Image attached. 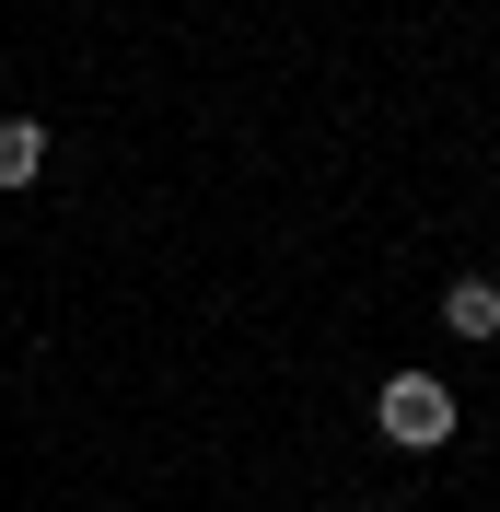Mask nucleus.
Listing matches in <instances>:
<instances>
[{
    "mask_svg": "<svg viewBox=\"0 0 500 512\" xmlns=\"http://www.w3.org/2000/svg\"><path fill=\"white\" fill-rule=\"evenodd\" d=\"M454 419H466V396H454L442 373H384V384H373V431H384L396 454H442V443H454Z\"/></svg>",
    "mask_w": 500,
    "mask_h": 512,
    "instance_id": "nucleus-1",
    "label": "nucleus"
},
{
    "mask_svg": "<svg viewBox=\"0 0 500 512\" xmlns=\"http://www.w3.org/2000/svg\"><path fill=\"white\" fill-rule=\"evenodd\" d=\"M442 326H454L466 350H500V280H454L442 291Z\"/></svg>",
    "mask_w": 500,
    "mask_h": 512,
    "instance_id": "nucleus-2",
    "label": "nucleus"
},
{
    "mask_svg": "<svg viewBox=\"0 0 500 512\" xmlns=\"http://www.w3.org/2000/svg\"><path fill=\"white\" fill-rule=\"evenodd\" d=\"M35 175H47V128H35V117H0V187L24 198Z\"/></svg>",
    "mask_w": 500,
    "mask_h": 512,
    "instance_id": "nucleus-3",
    "label": "nucleus"
}]
</instances>
